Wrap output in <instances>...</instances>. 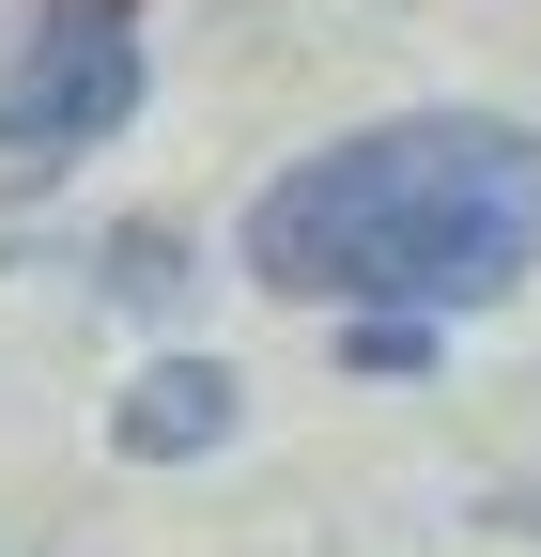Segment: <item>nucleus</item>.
Listing matches in <instances>:
<instances>
[{"label":"nucleus","instance_id":"obj_1","mask_svg":"<svg viewBox=\"0 0 541 557\" xmlns=\"http://www.w3.org/2000/svg\"><path fill=\"white\" fill-rule=\"evenodd\" d=\"M232 248L279 310H495L541 278V139L511 109H387L294 156Z\"/></svg>","mask_w":541,"mask_h":557},{"label":"nucleus","instance_id":"obj_2","mask_svg":"<svg viewBox=\"0 0 541 557\" xmlns=\"http://www.w3.org/2000/svg\"><path fill=\"white\" fill-rule=\"evenodd\" d=\"M140 124V32L124 0H32V32L0 47V171H62L93 139Z\"/></svg>","mask_w":541,"mask_h":557},{"label":"nucleus","instance_id":"obj_3","mask_svg":"<svg viewBox=\"0 0 541 557\" xmlns=\"http://www.w3.org/2000/svg\"><path fill=\"white\" fill-rule=\"evenodd\" d=\"M248 434V387H232V357H155L140 387L109 403V449L124 465H217Z\"/></svg>","mask_w":541,"mask_h":557},{"label":"nucleus","instance_id":"obj_4","mask_svg":"<svg viewBox=\"0 0 541 557\" xmlns=\"http://www.w3.org/2000/svg\"><path fill=\"white\" fill-rule=\"evenodd\" d=\"M341 357L356 372H433V325L418 310H341Z\"/></svg>","mask_w":541,"mask_h":557}]
</instances>
